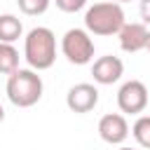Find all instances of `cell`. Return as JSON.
<instances>
[{"instance_id": "cell-1", "label": "cell", "mask_w": 150, "mask_h": 150, "mask_svg": "<svg viewBox=\"0 0 150 150\" xmlns=\"http://www.w3.org/2000/svg\"><path fill=\"white\" fill-rule=\"evenodd\" d=\"M23 56L33 70H47L56 61V35L45 28H30L23 40Z\"/></svg>"}, {"instance_id": "cell-2", "label": "cell", "mask_w": 150, "mask_h": 150, "mask_svg": "<svg viewBox=\"0 0 150 150\" xmlns=\"http://www.w3.org/2000/svg\"><path fill=\"white\" fill-rule=\"evenodd\" d=\"M124 23V9L112 0L94 2L84 12V30L91 35H117Z\"/></svg>"}, {"instance_id": "cell-3", "label": "cell", "mask_w": 150, "mask_h": 150, "mask_svg": "<svg viewBox=\"0 0 150 150\" xmlns=\"http://www.w3.org/2000/svg\"><path fill=\"white\" fill-rule=\"evenodd\" d=\"M7 98L16 108H30L42 98V77L33 68H19L7 75Z\"/></svg>"}, {"instance_id": "cell-4", "label": "cell", "mask_w": 150, "mask_h": 150, "mask_svg": "<svg viewBox=\"0 0 150 150\" xmlns=\"http://www.w3.org/2000/svg\"><path fill=\"white\" fill-rule=\"evenodd\" d=\"M61 52L70 63L84 66L94 59V40L84 28H70L61 38Z\"/></svg>"}, {"instance_id": "cell-5", "label": "cell", "mask_w": 150, "mask_h": 150, "mask_svg": "<svg viewBox=\"0 0 150 150\" xmlns=\"http://www.w3.org/2000/svg\"><path fill=\"white\" fill-rule=\"evenodd\" d=\"M117 105L127 115H138L148 105V87L141 80H129L117 91Z\"/></svg>"}, {"instance_id": "cell-6", "label": "cell", "mask_w": 150, "mask_h": 150, "mask_svg": "<svg viewBox=\"0 0 150 150\" xmlns=\"http://www.w3.org/2000/svg\"><path fill=\"white\" fill-rule=\"evenodd\" d=\"M96 103H98V89L89 82L73 84L66 94V105L73 112H89L96 108Z\"/></svg>"}, {"instance_id": "cell-7", "label": "cell", "mask_w": 150, "mask_h": 150, "mask_svg": "<svg viewBox=\"0 0 150 150\" xmlns=\"http://www.w3.org/2000/svg\"><path fill=\"white\" fill-rule=\"evenodd\" d=\"M98 136L110 145H122L129 136V124H127L124 115H120V112L103 115L98 120Z\"/></svg>"}, {"instance_id": "cell-8", "label": "cell", "mask_w": 150, "mask_h": 150, "mask_svg": "<svg viewBox=\"0 0 150 150\" xmlns=\"http://www.w3.org/2000/svg\"><path fill=\"white\" fill-rule=\"evenodd\" d=\"M122 73H124V63L120 56H112V54L98 56L91 66V75L96 84H112L122 77Z\"/></svg>"}, {"instance_id": "cell-9", "label": "cell", "mask_w": 150, "mask_h": 150, "mask_svg": "<svg viewBox=\"0 0 150 150\" xmlns=\"http://www.w3.org/2000/svg\"><path fill=\"white\" fill-rule=\"evenodd\" d=\"M148 35H150V30L145 23H124L122 30L117 33L120 47L127 54H136L141 49H148Z\"/></svg>"}, {"instance_id": "cell-10", "label": "cell", "mask_w": 150, "mask_h": 150, "mask_svg": "<svg viewBox=\"0 0 150 150\" xmlns=\"http://www.w3.org/2000/svg\"><path fill=\"white\" fill-rule=\"evenodd\" d=\"M21 33H23V26L14 14H0V42L12 45L21 38Z\"/></svg>"}, {"instance_id": "cell-11", "label": "cell", "mask_w": 150, "mask_h": 150, "mask_svg": "<svg viewBox=\"0 0 150 150\" xmlns=\"http://www.w3.org/2000/svg\"><path fill=\"white\" fill-rule=\"evenodd\" d=\"M14 70H19V52L14 49V45L0 42V73L12 75Z\"/></svg>"}, {"instance_id": "cell-12", "label": "cell", "mask_w": 150, "mask_h": 150, "mask_svg": "<svg viewBox=\"0 0 150 150\" xmlns=\"http://www.w3.org/2000/svg\"><path fill=\"white\" fill-rule=\"evenodd\" d=\"M131 134L136 138V143L145 150H150V115H141L134 127H131Z\"/></svg>"}, {"instance_id": "cell-13", "label": "cell", "mask_w": 150, "mask_h": 150, "mask_svg": "<svg viewBox=\"0 0 150 150\" xmlns=\"http://www.w3.org/2000/svg\"><path fill=\"white\" fill-rule=\"evenodd\" d=\"M49 2H52V0H16L19 9H21L23 14H28V16H40V14H45V12L49 9Z\"/></svg>"}, {"instance_id": "cell-14", "label": "cell", "mask_w": 150, "mask_h": 150, "mask_svg": "<svg viewBox=\"0 0 150 150\" xmlns=\"http://www.w3.org/2000/svg\"><path fill=\"white\" fill-rule=\"evenodd\" d=\"M54 2H56V7H59L61 12H66V14L80 12V9L87 5V0H54Z\"/></svg>"}, {"instance_id": "cell-15", "label": "cell", "mask_w": 150, "mask_h": 150, "mask_svg": "<svg viewBox=\"0 0 150 150\" xmlns=\"http://www.w3.org/2000/svg\"><path fill=\"white\" fill-rule=\"evenodd\" d=\"M138 12H141V19H143V23H150V0H141V5H138Z\"/></svg>"}, {"instance_id": "cell-16", "label": "cell", "mask_w": 150, "mask_h": 150, "mask_svg": "<svg viewBox=\"0 0 150 150\" xmlns=\"http://www.w3.org/2000/svg\"><path fill=\"white\" fill-rule=\"evenodd\" d=\"M2 120H5V108L0 105V122H2Z\"/></svg>"}, {"instance_id": "cell-17", "label": "cell", "mask_w": 150, "mask_h": 150, "mask_svg": "<svg viewBox=\"0 0 150 150\" xmlns=\"http://www.w3.org/2000/svg\"><path fill=\"white\" fill-rule=\"evenodd\" d=\"M112 2H117V5H122V2H131V0H112Z\"/></svg>"}, {"instance_id": "cell-18", "label": "cell", "mask_w": 150, "mask_h": 150, "mask_svg": "<svg viewBox=\"0 0 150 150\" xmlns=\"http://www.w3.org/2000/svg\"><path fill=\"white\" fill-rule=\"evenodd\" d=\"M117 150H134V148H127V145H122V148H117Z\"/></svg>"}, {"instance_id": "cell-19", "label": "cell", "mask_w": 150, "mask_h": 150, "mask_svg": "<svg viewBox=\"0 0 150 150\" xmlns=\"http://www.w3.org/2000/svg\"><path fill=\"white\" fill-rule=\"evenodd\" d=\"M148 52H150V35H148Z\"/></svg>"}]
</instances>
